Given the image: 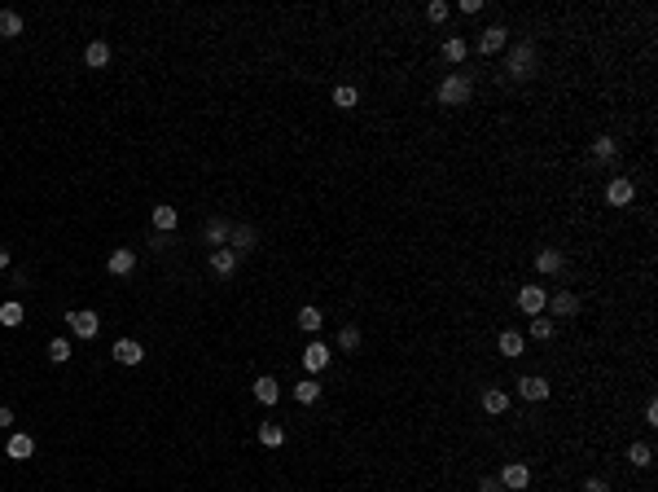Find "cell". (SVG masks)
Returning a JSON list of instances; mask_svg holds the SVG:
<instances>
[{
	"label": "cell",
	"mask_w": 658,
	"mask_h": 492,
	"mask_svg": "<svg viewBox=\"0 0 658 492\" xmlns=\"http://www.w3.org/2000/svg\"><path fill=\"white\" fill-rule=\"evenodd\" d=\"M31 453H36V439H31V435H22V431H18V435H9L5 457H13V462H27Z\"/></svg>",
	"instance_id": "16"
},
{
	"label": "cell",
	"mask_w": 658,
	"mask_h": 492,
	"mask_svg": "<svg viewBox=\"0 0 658 492\" xmlns=\"http://www.w3.org/2000/svg\"><path fill=\"white\" fill-rule=\"evenodd\" d=\"M628 462H632L636 470H645V466L654 462V449H650V444H640V439H636V444L628 449Z\"/></svg>",
	"instance_id": "30"
},
{
	"label": "cell",
	"mask_w": 658,
	"mask_h": 492,
	"mask_svg": "<svg viewBox=\"0 0 658 492\" xmlns=\"http://www.w3.org/2000/svg\"><path fill=\"white\" fill-rule=\"evenodd\" d=\"M22 317H27V313H22V303H18V299L0 303V325H5V330H18V325H22Z\"/></svg>",
	"instance_id": "26"
},
{
	"label": "cell",
	"mask_w": 658,
	"mask_h": 492,
	"mask_svg": "<svg viewBox=\"0 0 658 492\" xmlns=\"http://www.w3.org/2000/svg\"><path fill=\"white\" fill-rule=\"evenodd\" d=\"M334 106H338V110H351V106H360V93H356L351 84H338V88H334Z\"/></svg>",
	"instance_id": "31"
},
{
	"label": "cell",
	"mask_w": 658,
	"mask_h": 492,
	"mask_svg": "<svg viewBox=\"0 0 658 492\" xmlns=\"http://www.w3.org/2000/svg\"><path fill=\"white\" fill-rule=\"evenodd\" d=\"M505 71L514 75V79H531V75H536V48H531V40H518V44H509Z\"/></svg>",
	"instance_id": "1"
},
{
	"label": "cell",
	"mask_w": 658,
	"mask_h": 492,
	"mask_svg": "<svg viewBox=\"0 0 658 492\" xmlns=\"http://www.w3.org/2000/svg\"><path fill=\"white\" fill-rule=\"evenodd\" d=\"M448 13H452V5H448V0H430V5H426V18H430V22H443Z\"/></svg>",
	"instance_id": "35"
},
{
	"label": "cell",
	"mask_w": 658,
	"mask_h": 492,
	"mask_svg": "<svg viewBox=\"0 0 658 492\" xmlns=\"http://www.w3.org/2000/svg\"><path fill=\"white\" fill-rule=\"evenodd\" d=\"M106 268H110L114 277H127L132 268H136V251H127V246H119V251H110V259H106Z\"/></svg>",
	"instance_id": "14"
},
{
	"label": "cell",
	"mask_w": 658,
	"mask_h": 492,
	"mask_svg": "<svg viewBox=\"0 0 658 492\" xmlns=\"http://www.w3.org/2000/svg\"><path fill=\"white\" fill-rule=\"evenodd\" d=\"M584 492H610V484L606 479H584Z\"/></svg>",
	"instance_id": "37"
},
{
	"label": "cell",
	"mask_w": 658,
	"mask_h": 492,
	"mask_svg": "<svg viewBox=\"0 0 658 492\" xmlns=\"http://www.w3.org/2000/svg\"><path fill=\"white\" fill-rule=\"evenodd\" d=\"M505 44H509V27H500V22H496V27H487V31H483V36H479V44H474V48H479L483 57H491V53H500Z\"/></svg>",
	"instance_id": "6"
},
{
	"label": "cell",
	"mask_w": 658,
	"mask_h": 492,
	"mask_svg": "<svg viewBox=\"0 0 658 492\" xmlns=\"http://www.w3.org/2000/svg\"><path fill=\"white\" fill-rule=\"evenodd\" d=\"M48 360H53V365H66V360H71V343L53 339V343H48Z\"/></svg>",
	"instance_id": "33"
},
{
	"label": "cell",
	"mask_w": 658,
	"mask_h": 492,
	"mask_svg": "<svg viewBox=\"0 0 658 492\" xmlns=\"http://www.w3.org/2000/svg\"><path fill=\"white\" fill-rule=\"evenodd\" d=\"M228 228H233V224H228L224 216H211V220H206V242H211V251H216V246H228Z\"/></svg>",
	"instance_id": "20"
},
{
	"label": "cell",
	"mask_w": 658,
	"mask_h": 492,
	"mask_svg": "<svg viewBox=\"0 0 658 492\" xmlns=\"http://www.w3.org/2000/svg\"><path fill=\"white\" fill-rule=\"evenodd\" d=\"M632 198H636V180L632 176H615L610 185H606V203L610 207H628Z\"/></svg>",
	"instance_id": "4"
},
{
	"label": "cell",
	"mask_w": 658,
	"mask_h": 492,
	"mask_svg": "<svg viewBox=\"0 0 658 492\" xmlns=\"http://www.w3.org/2000/svg\"><path fill=\"white\" fill-rule=\"evenodd\" d=\"M549 378H540V374H522L518 378V396L522 400H549Z\"/></svg>",
	"instance_id": "8"
},
{
	"label": "cell",
	"mask_w": 658,
	"mask_h": 492,
	"mask_svg": "<svg viewBox=\"0 0 658 492\" xmlns=\"http://www.w3.org/2000/svg\"><path fill=\"white\" fill-rule=\"evenodd\" d=\"M470 97H474V84H470V75H456V71H452V75H448V79H443V84H439V106H465Z\"/></svg>",
	"instance_id": "2"
},
{
	"label": "cell",
	"mask_w": 658,
	"mask_h": 492,
	"mask_svg": "<svg viewBox=\"0 0 658 492\" xmlns=\"http://www.w3.org/2000/svg\"><path fill=\"white\" fill-rule=\"evenodd\" d=\"M338 348L342 352H356L360 348V330H356V325H342V330H338Z\"/></svg>",
	"instance_id": "34"
},
{
	"label": "cell",
	"mask_w": 658,
	"mask_h": 492,
	"mask_svg": "<svg viewBox=\"0 0 658 492\" xmlns=\"http://www.w3.org/2000/svg\"><path fill=\"white\" fill-rule=\"evenodd\" d=\"M9 268V246H0V273Z\"/></svg>",
	"instance_id": "40"
},
{
	"label": "cell",
	"mask_w": 658,
	"mask_h": 492,
	"mask_svg": "<svg viewBox=\"0 0 658 492\" xmlns=\"http://www.w3.org/2000/svg\"><path fill=\"white\" fill-rule=\"evenodd\" d=\"M479 492H505V488H500V479H491V474H487V479H479Z\"/></svg>",
	"instance_id": "38"
},
{
	"label": "cell",
	"mask_w": 658,
	"mask_h": 492,
	"mask_svg": "<svg viewBox=\"0 0 658 492\" xmlns=\"http://www.w3.org/2000/svg\"><path fill=\"white\" fill-rule=\"evenodd\" d=\"M84 62H88L92 71H102L106 62H110V44H106V40H92V44L84 48Z\"/></svg>",
	"instance_id": "24"
},
{
	"label": "cell",
	"mask_w": 658,
	"mask_h": 492,
	"mask_svg": "<svg viewBox=\"0 0 658 492\" xmlns=\"http://www.w3.org/2000/svg\"><path fill=\"white\" fill-rule=\"evenodd\" d=\"M9 426H13V409L0 404V431H9Z\"/></svg>",
	"instance_id": "36"
},
{
	"label": "cell",
	"mask_w": 658,
	"mask_h": 492,
	"mask_svg": "<svg viewBox=\"0 0 658 492\" xmlns=\"http://www.w3.org/2000/svg\"><path fill=\"white\" fill-rule=\"evenodd\" d=\"M237 251L233 246H216V251H211V273H220V277H233L237 273Z\"/></svg>",
	"instance_id": "10"
},
{
	"label": "cell",
	"mask_w": 658,
	"mask_h": 492,
	"mask_svg": "<svg viewBox=\"0 0 658 492\" xmlns=\"http://www.w3.org/2000/svg\"><path fill=\"white\" fill-rule=\"evenodd\" d=\"M526 484H531V470H526L522 462H509V466L500 470V488H509V492H522Z\"/></svg>",
	"instance_id": "11"
},
{
	"label": "cell",
	"mask_w": 658,
	"mask_h": 492,
	"mask_svg": "<svg viewBox=\"0 0 658 492\" xmlns=\"http://www.w3.org/2000/svg\"><path fill=\"white\" fill-rule=\"evenodd\" d=\"M329 356H334V352H329L321 339H312L307 348H303V369H307V374H321V369L329 365Z\"/></svg>",
	"instance_id": "9"
},
{
	"label": "cell",
	"mask_w": 658,
	"mask_h": 492,
	"mask_svg": "<svg viewBox=\"0 0 658 492\" xmlns=\"http://www.w3.org/2000/svg\"><path fill=\"white\" fill-rule=\"evenodd\" d=\"M255 400H259V404H276V400H281V383H276L272 374L255 378Z\"/></svg>",
	"instance_id": "15"
},
{
	"label": "cell",
	"mask_w": 658,
	"mask_h": 492,
	"mask_svg": "<svg viewBox=\"0 0 658 492\" xmlns=\"http://www.w3.org/2000/svg\"><path fill=\"white\" fill-rule=\"evenodd\" d=\"M483 409H487V414H505V409H509V396H505L500 387H487V391H483Z\"/></svg>",
	"instance_id": "28"
},
{
	"label": "cell",
	"mask_w": 658,
	"mask_h": 492,
	"mask_svg": "<svg viewBox=\"0 0 658 492\" xmlns=\"http://www.w3.org/2000/svg\"><path fill=\"white\" fill-rule=\"evenodd\" d=\"M465 53H470V44L461 40V36H456V40H443V57H448L452 67H461V62H465Z\"/></svg>",
	"instance_id": "29"
},
{
	"label": "cell",
	"mask_w": 658,
	"mask_h": 492,
	"mask_svg": "<svg viewBox=\"0 0 658 492\" xmlns=\"http://www.w3.org/2000/svg\"><path fill=\"white\" fill-rule=\"evenodd\" d=\"M562 264H566V255L557 251V246H545V251L536 255V273H545V277H553V273H562Z\"/></svg>",
	"instance_id": "13"
},
{
	"label": "cell",
	"mask_w": 658,
	"mask_h": 492,
	"mask_svg": "<svg viewBox=\"0 0 658 492\" xmlns=\"http://www.w3.org/2000/svg\"><path fill=\"white\" fill-rule=\"evenodd\" d=\"M553 330H557V325H553V317H531V339H540V343H545V339H553Z\"/></svg>",
	"instance_id": "32"
},
{
	"label": "cell",
	"mask_w": 658,
	"mask_h": 492,
	"mask_svg": "<svg viewBox=\"0 0 658 492\" xmlns=\"http://www.w3.org/2000/svg\"><path fill=\"white\" fill-rule=\"evenodd\" d=\"M321 325H325V313H321L316 303H307V308H299V330H307V334H316Z\"/></svg>",
	"instance_id": "25"
},
{
	"label": "cell",
	"mask_w": 658,
	"mask_h": 492,
	"mask_svg": "<svg viewBox=\"0 0 658 492\" xmlns=\"http://www.w3.org/2000/svg\"><path fill=\"white\" fill-rule=\"evenodd\" d=\"M228 246H233L237 255H251L255 246H259V233H255L251 224H233V228H228Z\"/></svg>",
	"instance_id": "7"
},
{
	"label": "cell",
	"mask_w": 658,
	"mask_h": 492,
	"mask_svg": "<svg viewBox=\"0 0 658 492\" xmlns=\"http://www.w3.org/2000/svg\"><path fill=\"white\" fill-rule=\"evenodd\" d=\"M66 321H71V334H75V339H97V330H102V317L88 313V308H79V313H66Z\"/></svg>",
	"instance_id": "3"
},
{
	"label": "cell",
	"mask_w": 658,
	"mask_h": 492,
	"mask_svg": "<svg viewBox=\"0 0 658 492\" xmlns=\"http://www.w3.org/2000/svg\"><path fill=\"white\" fill-rule=\"evenodd\" d=\"M496 348H500V356H505V360H514V356H522V348H526V339H522L518 330H505V334L496 339Z\"/></svg>",
	"instance_id": "21"
},
{
	"label": "cell",
	"mask_w": 658,
	"mask_h": 492,
	"mask_svg": "<svg viewBox=\"0 0 658 492\" xmlns=\"http://www.w3.org/2000/svg\"><path fill=\"white\" fill-rule=\"evenodd\" d=\"M18 36H22V13L0 9V40H18Z\"/></svg>",
	"instance_id": "18"
},
{
	"label": "cell",
	"mask_w": 658,
	"mask_h": 492,
	"mask_svg": "<svg viewBox=\"0 0 658 492\" xmlns=\"http://www.w3.org/2000/svg\"><path fill=\"white\" fill-rule=\"evenodd\" d=\"M150 220H154V228H158V233H176V224H180V216H176V207H167V203H158Z\"/></svg>",
	"instance_id": "19"
},
{
	"label": "cell",
	"mask_w": 658,
	"mask_h": 492,
	"mask_svg": "<svg viewBox=\"0 0 658 492\" xmlns=\"http://www.w3.org/2000/svg\"><path fill=\"white\" fill-rule=\"evenodd\" d=\"M545 308H553V317H575V313H580V299H575L570 290H557Z\"/></svg>",
	"instance_id": "17"
},
{
	"label": "cell",
	"mask_w": 658,
	"mask_h": 492,
	"mask_svg": "<svg viewBox=\"0 0 658 492\" xmlns=\"http://www.w3.org/2000/svg\"><path fill=\"white\" fill-rule=\"evenodd\" d=\"M645 422H650V426H658V404H654V400L645 404Z\"/></svg>",
	"instance_id": "39"
},
{
	"label": "cell",
	"mask_w": 658,
	"mask_h": 492,
	"mask_svg": "<svg viewBox=\"0 0 658 492\" xmlns=\"http://www.w3.org/2000/svg\"><path fill=\"white\" fill-rule=\"evenodd\" d=\"M592 158L610 168V163L619 158V141H615V137H597V141H592Z\"/></svg>",
	"instance_id": "23"
},
{
	"label": "cell",
	"mask_w": 658,
	"mask_h": 492,
	"mask_svg": "<svg viewBox=\"0 0 658 492\" xmlns=\"http://www.w3.org/2000/svg\"><path fill=\"white\" fill-rule=\"evenodd\" d=\"M259 444H263V449H281V444H286V426H281V422H263V426H259Z\"/></svg>",
	"instance_id": "22"
},
{
	"label": "cell",
	"mask_w": 658,
	"mask_h": 492,
	"mask_svg": "<svg viewBox=\"0 0 658 492\" xmlns=\"http://www.w3.org/2000/svg\"><path fill=\"white\" fill-rule=\"evenodd\" d=\"M294 400H299V404H316L321 400V383L316 378H303L299 387H294Z\"/></svg>",
	"instance_id": "27"
},
{
	"label": "cell",
	"mask_w": 658,
	"mask_h": 492,
	"mask_svg": "<svg viewBox=\"0 0 658 492\" xmlns=\"http://www.w3.org/2000/svg\"><path fill=\"white\" fill-rule=\"evenodd\" d=\"M114 360H119V365H141L145 348H141L136 339H119V343H114Z\"/></svg>",
	"instance_id": "12"
},
{
	"label": "cell",
	"mask_w": 658,
	"mask_h": 492,
	"mask_svg": "<svg viewBox=\"0 0 658 492\" xmlns=\"http://www.w3.org/2000/svg\"><path fill=\"white\" fill-rule=\"evenodd\" d=\"M545 303H549L545 286H522V290H518V308H522L526 317H540V313H545Z\"/></svg>",
	"instance_id": "5"
}]
</instances>
